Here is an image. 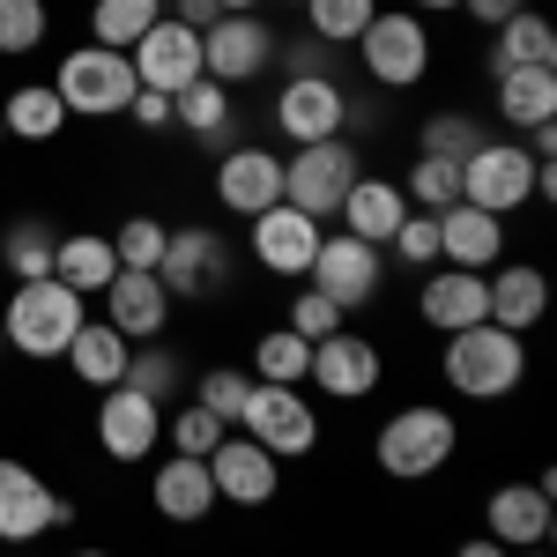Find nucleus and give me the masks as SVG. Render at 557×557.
Masks as SVG:
<instances>
[{
  "mask_svg": "<svg viewBox=\"0 0 557 557\" xmlns=\"http://www.w3.org/2000/svg\"><path fill=\"white\" fill-rule=\"evenodd\" d=\"M83 320H89L83 290H67L60 275H38V283H15V298L0 305V343L30 364H52V357H67Z\"/></svg>",
  "mask_w": 557,
  "mask_h": 557,
  "instance_id": "f257e3e1",
  "label": "nucleus"
},
{
  "mask_svg": "<svg viewBox=\"0 0 557 557\" xmlns=\"http://www.w3.org/2000/svg\"><path fill=\"white\" fill-rule=\"evenodd\" d=\"M520 380H528V343L520 335L491 327V320L446 335V386L461 401H506V394H520Z\"/></svg>",
  "mask_w": 557,
  "mask_h": 557,
  "instance_id": "f03ea898",
  "label": "nucleus"
},
{
  "mask_svg": "<svg viewBox=\"0 0 557 557\" xmlns=\"http://www.w3.org/2000/svg\"><path fill=\"white\" fill-rule=\"evenodd\" d=\"M454 446H461V424H454V409H438V401H417V409H394L372 438V461H380L394 483H424L454 461Z\"/></svg>",
  "mask_w": 557,
  "mask_h": 557,
  "instance_id": "7ed1b4c3",
  "label": "nucleus"
},
{
  "mask_svg": "<svg viewBox=\"0 0 557 557\" xmlns=\"http://www.w3.org/2000/svg\"><path fill=\"white\" fill-rule=\"evenodd\" d=\"M157 283L172 290V305H209L238 283V246L215 231V223H178L164 238V260H157Z\"/></svg>",
  "mask_w": 557,
  "mask_h": 557,
  "instance_id": "20e7f679",
  "label": "nucleus"
},
{
  "mask_svg": "<svg viewBox=\"0 0 557 557\" xmlns=\"http://www.w3.org/2000/svg\"><path fill=\"white\" fill-rule=\"evenodd\" d=\"M60 104H67V120H127L134 104V60L127 52H112V45H75L67 60H60Z\"/></svg>",
  "mask_w": 557,
  "mask_h": 557,
  "instance_id": "39448f33",
  "label": "nucleus"
},
{
  "mask_svg": "<svg viewBox=\"0 0 557 557\" xmlns=\"http://www.w3.org/2000/svg\"><path fill=\"white\" fill-rule=\"evenodd\" d=\"M364 178V149L335 134V141H305L298 157H283V201L312 223H327V215L343 209V194Z\"/></svg>",
  "mask_w": 557,
  "mask_h": 557,
  "instance_id": "423d86ee",
  "label": "nucleus"
},
{
  "mask_svg": "<svg viewBox=\"0 0 557 557\" xmlns=\"http://www.w3.org/2000/svg\"><path fill=\"white\" fill-rule=\"evenodd\" d=\"M357 60L380 89H417L431 75V30L417 8H380L357 38Z\"/></svg>",
  "mask_w": 557,
  "mask_h": 557,
  "instance_id": "0eeeda50",
  "label": "nucleus"
},
{
  "mask_svg": "<svg viewBox=\"0 0 557 557\" xmlns=\"http://www.w3.org/2000/svg\"><path fill=\"white\" fill-rule=\"evenodd\" d=\"M238 431H246L253 446H268L275 461H298V454L320 446V417H312V401H305L298 386H275V380H253L246 409H238Z\"/></svg>",
  "mask_w": 557,
  "mask_h": 557,
  "instance_id": "6e6552de",
  "label": "nucleus"
},
{
  "mask_svg": "<svg viewBox=\"0 0 557 557\" xmlns=\"http://www.w3.org/2000/svg\"><path fill=\"white\" fill-rule=\"evenodd\" d=\"M461 201L506 223L513 209L535 201V157H528L520 141H483L469 164H461Z\"/></svg>",
  "mask_w": 557,
  "mask_h": 557,
  "instance_id": "1a4fd4ad",
  "label": "nucleus"
},
{
  "mask_svg": "<svg viewBox=\"0 0 557 557\" xmlns=\"http://www.w3.org/2000/svg\"><path fill=\"white\" fill-rule=\"evenodd\" d=\"M67 520H75V506L30 461H8L0 454V543H38L52 528H67Z\"/></svg>",
  "mask_w": 557,
  "mask_h": 557,
  "instance_id": "9d476101",
  "label": "nucleus"
},
{
  "mask_svg": "<svg viewBox=\"0 0 557 557\" xmlns=\"http://www.w3.org/2000/svg\"><path fill=\"white\" fill-rule=\"evenodd\" d=\"M380 275H386L380 246H364V238H349V231H327L320 253H312V268H305V283H312L320 298H335L343 312L380 298Z\"/></svg>",
  "mask_w": 557,
  "mask_h": 557,
  "instance_id": "9b49d317",
  "label": "nucleus"
},
{
  "mask_svg": "<svg viewBox=\"0 0 557 557\" xmlns=\"http://www.w3.org/2000/svg\"><path fill=\"white\" fill-rule=\"evenodd\" d=\"M275 67V30L260 23V15H215L209 30H201V75L223 89L253 83Z\"/></svg>",
  "mask_w": 557,
  "mask_h": 557,
  "instance_id": "f8f14e48",
  "label": "nucleus"
},
{
  "mask_svg": "<svg viewBox=\"0 0 557 557\" xmlns=\"http://www.w3.org/2000/svg\"><path fill=\"white\" fill-rule=\"evenodd\" d=\"M283 201V157L275 149H253V141H238V149H223L215 157V209L238 215V223H253Z\"/></svg>",
  "mask_w": 557,
  "mask_h": 557,
  "instance_id": "ddd939ff",
  "label": "nucleus"
},
{
  "mask_svg": "<svg viewBox=\"0 0 557 557\" xmlns=\"http://www.w3.org/2000/svg\"><path fill=\"white\" fill-rule=\"evenodd\" d=\"M275 127L290 134V141H335L349 134V89L343 75H290L283 97H275Z\"/></svg>",
  "mask_w": 557,
  "mask_h": 557,
  "instance_id": "4468645a",
  "label": "nucleus"
},
{
  "mask_svg": "<svg viewBox=\"0 0 557 557\" xmlns=\"http://www.w3.org/2000/svg\"><path fill=\"white\" fill-rule=\"evenodd\" d=\"M157 438H164V409L157 401H141L134 386H104L97 394V446H104V461H149Z\"/></svg>",
  "mask_w": 557,
  "mask_h": 557,
  "instance_id": "2eb2a0df",
  "label": "nucleus"
},
{
  "mask_svg": "<svg viewBox=\"0 0 557 557\" xmlns=\"http://www.w3.org/2000/svg\"><path fill=\"white\" fill-rule=\"evenodd\" d=\"M209 475H215V498L223 506H268L283 491V461L253 446L246 431H223V446L209 454Z\"/></svg>",
  "mask_w": 557,
  "mask_h": 557,
  "instance_id": "dca6fc26",
  "label": "nucleus"
},
{
  "mask_svg": "<svg viewBox=\"0 0 557 557\" xmlns=\"http://www.w3.org/2000/svg\"><path fill=\"white\" fill-rule=\"evenodd\" d=\"M380 372H386L380 343H364V335L335 327L327 343H312V372H305V380L320 386L327 401H364V394L380 386Z\"/></svg>",
  "mask_w": 557,
  "mask_h": 557,
  "instance_id": "f3484780",
  "label": "nucleus"
},
{
  "mask_svg": "<svg viewBox=\"0 0 557 557\" xmlns=\"http://www.w3.org/2000/svg\"><path fill=\"white\" fill-rule=\"evenodd\" d=\"M104 327H120L127 343H164L172 327V290L149 275V268H120L104 283Z\"/></svg>",
  "mask_w": 557,
  "mask_h": 557,
  "instance_id": "a211bd4d",
  "label": "nucleus"
},
{
  "mask_svg": "<svg viewBox=\"0 0 557 557\" xmlns=\"http://www.w3.org/2000/svg\"><path fill=\"white\" fill-rule=\"evenodd\" d=\"M320 238H327V223H312V215H298L290 201H275L268 215H253V260L268 268V275H290V283H305V268H312V253H320Z\"/></svg>",
  "mask_w": 557,
  "mask_h": 557,
  "instance_id": "6ab92c4d",
  "label": "nucleus"
},
{
  "mask_svg": "<svg viewBox=\"0 0 557 557\" xmlns=\"http://www.w3.org/2000/svg\"><path fill=\"white\" fill-rule=\"evenodd\" d=\"M127 60H134V83H141V89L178 97V89L201 75V38H194L186 23H172V15H157V23H149V38L134 45Z\"/></svg>",
  "mask_w": 557,
  "mask_h": 557,
  "instance_id": "aec40b11",
  "label": "nucleus"
},
{
  "mask_svg": "<svg viewBox=\"0 0 557 557\" xmlns=\"http://www.w3.org/2000/svg\"><path fill=\"white\" fill-rule=\"evenodd\" d=\"M483 535L506 550H543L550 543V491L543 483H498L483 498Z\"/></svg>",
  "mask_w": 557,
  "mask_h": 557,
  "instance_id": "412c9836",
  "label": "nucleus"
},
{
  "mask_svg": "<svg viewBox=\"0 0 557 557\" xmlns=\"http://www.w3.org/2000/svg\"><path fill=\"white\" fill-rule=\"evenodd\" d=\"M417 312H424V327H438V335H461L475 320H491V283L475 268H424Z\"/></svg>",
  "mask_w": 557,
  "mask_h": 557,
  "instance_id": "4be33fe9",
  "label": "nucleus"
},
{
  "mask_svg": "<svg viewBox=\"0 0 557 557\" xmlns=\"http://www.w3.org/2000/svg\"><path fill=\"white\" fill-rule=\"evenodd\" d=\"M438 260H446V268H475V275H491V268L506 260V223L483 215V209H469V201L438 209Z\"/></svg>",
  "mask_w": 557,
  "mask_h": 557,
  "instance_id": "5701e85b",
  "label": "nucleus"
},
{
  "mask_svg": "<svg viewBox=\"0 0 557 557\" xmlns=\"http://www.w3.org/2000/svg\"><path fill=\"white\" fill-rule=\"evenodd\" d=\"M483 283H491V327H506V335H528V327L550 312V275H543L535 260H513V268L498 260Z\"/></svg>",
  "mask_w": 557,
  "mask_h": 557,
  "instance_id": "b1692460",
  "label": "nucleus"
},
{
  "mask_svg": "<svg viewBox=\"0 0 557 557\" xmlns=\"http://www.w3.org/2000/svg\"><path fill=\"white\" fill-rule=\"evenodd\" d=\"M401 215H409L401 186H394V178H372V172H364V178H357V186L343 194L335 223H343L349 238H364V246H380V253H386V238L401 231Z\"/></svg>",
  "mask_w": 557,
  "mask_h": 557,
  "instance_id": "393cba45",
  "label": "nucleus"
},
{
  "mask_svg": "<svg viewBox=\"0 0 557 557\" xmlns=\"http://www.w3.org/2000/svg\"><path fill=\"white\" fill-rule=\"evenodd\" d=\"M157 520H172V528H194V520L215 513V475L209 461H194V454H172L164 469H157Z\"/></svg>",
  "mask_w": 557,
  "mask_h": 557,
  "instance_id": "a878e982",
  "label": "nucleus"
},
{
  "mask_svg": "<svg viewBox=\"0 0 557 557\" xmlns=\"http://www.w3.org/2000/svg\"><path fill=\"white\" fill-rule=\"evenodd\" d=\"M483 67H491V83H498V75H513V67H557L550 15L520 8L513 23H498V30H491V52H483Z\"/></svg>",
  "mask_w": 557,
  "mask_h": 557,
  "instance_id": "bb28decb",
  "label": "nucleus"
},
{
  "mask_svg": "<svg viewBox=\"0 0 557 557\" xmlns=\"http://www.w3.org/2000/svg\"><path fill=\"white\" fill-rule=\"evenodd\" d=\"M127 357H134V343L120 335V327H104V320H83L60 364H67V372H75L83 386H97V394H104V386L127 380Z\"/></svg>",
  "mask_w": 557,
  "mask_h": 557,
  "instance_id": "cd10ccee",
  "label": "nucleus"
},
{
  "mask_svg": "<svg viewBox=\"0 0 557 557\" xmlns=\"http://www.w3.org/2000/svg\"><path fill=\"white\" fill-rule=\"evenodd\" d=\"M172 127H186L194 141H209L215 157H223V149H238V127H231V89L209 83V75H194V83L172 97Z\"/></svg>",
  "mask_w": 557,
  "mask_h": 557,
  "instance_id": "c85d7f7f",
  "label": "nucleus"
},
{
  "mask_svg": "<svg viewBox=\"0 0 557 557\" xmlns=\"http://www.w3.org/2000/svg\"><path fill=\"white\" fill-rule=\"evenodd\" d=\"M52 275H60L67 290H83V298H104V283L120 275V253H112L104 231H60V260H52Z\"/></svg>",
  "mask_w": 557,
  "mask_h": 557,
  "instance_id": "c756f323",
  "label": "nucleus"
},
{
  "mask_svg": "<svg viewBox=\"0 0 557 557\" xmlns=\"http://www.w3.org/2000/svg\"><path fill=\"white\" fill-rule=\"evenodd\" d=\"M52 260H60V231H52V215H15V223L0 231V268H8L15 283L52 275Z\"/></svg>",
  "mask_w": 557,
  "mask_h": 557,
  "instance_id": "7c9ffc66",
  "label": "nucleus"
},
{
  "mask_svg": "<svg viewBox=\"0 0 557 557\" xmlns=\"http://www.w3.org/2000/svg\"><path fill=\"white\" fill-rule=\"evenodd\" d=\"M498 120L520 134L557 120V67H513V75H498Z\"/></svg>",
  "mask_w": 557,
  "mask_h": 557,
  "instance_id": "2f4dec72",
  "label": "nucleus"
},
{
  "mask_svg": "<svg viewBox=\"0 0 557 557\" xmlns=\"http://www.w3.org/2000/svg\"><path fill=\"white\" fill-rule=\"evenodd\" d=\"M0 127H8V141H52L67 127V104H60L52 83H23L0 97Z\"/></svg>",
  "mask_w": 557,
  "mask_h": 557,
  "instance_id": "473e14b6",
  "label": "nucleus"
},
{
  "mask_svg": "<svg viewBox=\"0 0 557 557\" xmlns=\"http://www.w3.org/2000/svg\"><path fill=\"white\" fill-rule=\"evenodd\" d=\"M157 15H164V0H89V45L134 52V45L149 38Z\"/></svg>",
  "mask_w": 557,
  "mask_h": 557,
  "instance_id": "72a5a7b5",
  "label": "nucleus"
},
{
  "mask_svg": "<svg viewBox=\"0 0 557 557\" xmlns=\"http://www.w3.org/2000/svg\"><path fill=\"white\" fill-rule=\"evenodd\" d=\"M120 386H134L141 401H178L186 394V364H178V349H164V343H134V357H127V380Z\"/></svg>",
  "mask_w": 557,
  "mask_h": 557,
  "instance_id": "f704fd0d",
  "label": "nucleus"
},
{
  "mask_svg": "<svg viewBox=\"0 0 557 557\" xmlns=\"http://www.w3.org/2000/svg\"><path fill=\"white\" fill-rule=\"evenodd\" d=\"M305 372H312V343H305V335H290V327H268V335L253 343V380L305 386Z\"/></svg>",
  "mask_w": 557,
  "mask_h": 557,
  "instance_id": "c9c22d12",
  "label": "nucleus"
},
{
  "mask_svg": "<svg viewBox=\"0 0 557 557\" xmlns=\"http://www.w3.org/2000/svg\"><path fill=\"white\" fill-rule=\"evenodd\" d=\"M372 15H380V0H305V30L320 45H335V52L364 38Z\"/></svg>",
  "mask_w": 557,
  "mask_h": 557,
  "instance_id": "e433bc0d",
  "label": "nucleus"
},
{
  "mask_svg": "<svg viewBox=\"0 0 557 557\" xmlns=\"http://www.w3.org/2000/svg\"><path fill=\"white\" fill-rule=\"evenodd\" d=\"M401 201H409V209H424V215L454 209V201H461V164H446V157H417L409 178H401Z\"/></svg>",
  "mask_w": 557,
  "mask_h": 557,
  "instance_id": "4c0bfd02",
  "label": "nucleus"
},
{
  "mask_svg": "<svg viewBox=\"0 0 557 557\" xmlns=\"http://www.w3.org/2000/svg\"><path fill=\"white\" fill-rule=\"evenodd\" d=\"M483 141H491V134L475 127L469 112H431L424 134H417V157H446V164H469Z\"/></svg>",
  "mask_w": 557,
  "mask_h": 557,
  "instance_id": "58836bf2",
  "label": "nucleus"
},
{
  "mask_svg": "<svg viewBox=\"0 0 557 557\" xmlns=\"http://www.w3.org/2000/svg\"><path fill=\"white\" fill-rule=\"evenodd\" d=\"M52 38V8L45 0H0V52L15 60V52H38Z\"/></svg>",
  "mask_w": 557,
  "mask_h": 557,
  "instance_id": "ea45409f",
  "label": "nucleus"
},
{
  "mask_svg": "<svg viewBox=\"0 0 557 557\" xmlns=\"http://www.w3.org/2000/svg\"><path fill=\"white\" fill-rule=\"evenodd\" d=\"M246 394H253V372H238V364H215L209 380L194 386V401L209 409L223 431H238V409H246Z\"/></svg>",
  "mask_w": 557,
  "mask_h": 557,
  "instance_id": "a19ab883",
  "label": "nucleus"
},
{
  "mask_svg": "<svg viewBox=\"0 0 557 557\" xmlns=\"http://www.w3.org/2000/svg\"><path fill=\"white\" fill-rule=\"evenodd\" d=\"M164 238H172V231H164L157 215H127V223L112 231V253H120V268H149V275H157V260H164Z\"/></svg>",
  "mask_w": 557,
  "mask_h": 557,
  "instance_id": "79ce46f5",
  "label": "nucleus"
},
{
  "mask_svg": "<svg viewBox=\"0 0 557 557\" xmlns=\"http://www.w3.org/2000/svg\"><path fill=\"white\" fill-rule=\"evenodd\" d=\"M386 246H394V260H401V268H417V275H424V268H438V215L409 209V215H401V231H394Z\"/></svg>",
  "mask_w": 557,
  "mask_h": 557,
  "instance_id": "37998d69",
  "label": "nucleus"
},
{
  "mask_svg": "<svg viewBox=\"0 0 557 557\" xmlns=\"http://www.w3.org/2000/svg\"><path fill=\"white\" fill-rule=\"evenodd\" d=\"M164 438H172V454H194V461H209L215 446H223V424H215L201 401H186L172 424H164Z\"/></svg>",
  "mask_w": 557,
  "mask_h": 557,
  "instance_id": "c03bdc74",
  "label": "nucleus"
},
{
  "mask_svg": "<svg viewBox=\"0 0 557 557\" xmlns=\"http://www.w3.org/2000/svg\"><path fill=\"white\" fill-rule=\"evenodd\" d=\"M343 320H349V312H343L335 298H320L312 283H305L298 298H290V335H305V343H327V335H335Z\"/></svg>",
  "mask_w": 557,
  "mask_h": 557,
  "instance_id": "a18cd8bd",
  "label": "nucleus"
},
{
  "mask_svg": "<svg viewBox=\"0 0 557 557\" xmlns=\"http://www.w3.org/2000/svg\"><path fill=\"white\" fill-rule=\"evenodd\" d=\"M275 67H283V83L290 75H335V45H320L312 30L305 38H275Z\"/></svg>",
  "mask_w": 557,
  "mask_h": 557,
  "instance_id": "49530a36",
  "label": "nucleus"
},
{
  "mask_svg": "<svg viewBox=\"0 0 557 557\" xmlns=\"http://www.w3.org/2000/svg\"><path fill=\"white\" fill-rule=\"evenodd\" d=\"M127 120H134V127H149V134H164V127H172V97H164V89H134Z\"/></svg>",
  "mask_w": 557,
  "mask_h": 557,
  "instance_id": "de8ad7c7",
  "label": "nucleus"
},
{
  "mask_svg": "<svg viewBox=\"0 0 557 557\" xmlns=\"http://www.w3.org/2000/svg\"><path fill=\"white\" fill-rule=\"evenodd\" d=\"M164 15H172V23H186V30L201 38V30H209L215 15H223V8H215V0H164Z\"/></svg>",
  "mask_w": 557,
  "mask_h": 557,
  "instance_id": "09e8293b",
  "label": "nucleus"
},
{
  "mask_svg": "<svg viewBox=\"0 0 557 557\" xmlns=\"http://www.w3.org/2000/svg\"><path fill=\"white\" fill-rule=\"evenodd\" d=\"M461 8H469V15L483 23V30H498V23H513V15L528 8V0H461Z\"/></svg>",
  "mask_w": 557,
  "mask_h": 557,
  "instance_id": "8fccbe9b",
  "label": "nucleus"
},
{
  "mask_svg": "<svg viewBox=\"0 0 557 557\" xmlns=\"http://www.w3.org/2000/svg\"><path fill=\"white\" fill-rule=\"evenodd\" d=\"M454 557H513V550H506V543H491V535H475V543H461Z\"/></svg>",
  "mask_w": 557,
  "mask_h": 557,
  "instance_id": "3c124183",
  "label": "nucleus"
},
{
  "mask_svg": "<svg viewBox=\"0 0 557 557\" xmlns=\"http://www.w3.org/2000/svg\"><path fill=\"white\" fill-rule=\"evenodd\" d=\"M223 15H260V0H215Z\"/></svg>",
  "mask_w": 557,
  "mask_h": 557,
  "instance_id": "603ef678",
  "label": "nucleus"
},
{
  "mask_svg": "<svg viewBox=\"0 0 557 557\" xmlns=\"http://www.w3.org/2000/svg\"><path fill=\"white\" fill-rule=\"evenodd\" d=\"M424 8H461V0H417V15H424Z\"/></svg>",
  "mask_w": 557,
  "mask_h": 557,
  "instance_id": "864d4df0",
  "label": "nucleus"
},
{
  "mask_svg": "<svg viewBox=\"0 0 557 557\" xmlns=\"http://www.w3.org/2000/svg\"><path fill=\"white\" fill-rule=\"evenodd\" d=\"M513 557H550V550H513Z\"/></svg>",
  "mask_w": 557,
  "mask_h": 557,
  "instance_id": "5fc2aeb1",
  "label": "nucleus"
},
{
  "mask_svg": "<svg viewBox=\"0 0 557 557\" xmlns=\"http://www.w3.org/2000/svg\"><path fill=\"white\" fill-rule=\"evenodd\" d=\"M75 557H104V550H75Z\"/></svg>",
  "mask_w": 557,
  "mask_h": 557,
  "instance_id": "6e6d98bb",
  "label": "nucleus"
},
{
  "mask_svg": "<svg viewBox=\"0 0 557 557\" xmlns=\"http://www.w3.org/2000/svg\"><path fill=\"white\" fill-rule=\"evenodd\" d=\"M0 141H8V127H0Z\"/></svg>",
  "mask_w": 557,
  "mask_h": 557,
  "instance_id": "4d7b16f0",
  "label": "nucleus"
},
{
  "mask_svg": "<svg viewBox=\"0 0 557 557\" xmlns=\"http://www.w3.org/2000/svg\"><path fill=\"white\" fill-rule=\"evenodd\" d=\"M290 8H305V0H290Z\"/></svg>",
  "mask_w": 557,
  "mask_h": 557,
  "instance_id": "13d9d810",
  "label": "nucleus"
},
{
  "mask_svg": "<svg viewBox=\"0 0 557 557\" xmlns=\"http://www.w3.org/2000/svg\"><path fill=\"white\" fill-rule=\"evenodd\" d=\"M0 349H8V343H0Z\"/></svg>",
  "mask_w": 557,
  "mask_h": 557,
  "instance_id": "bf43d9fd",
  "label": "nucleus"
}]
</instances>
